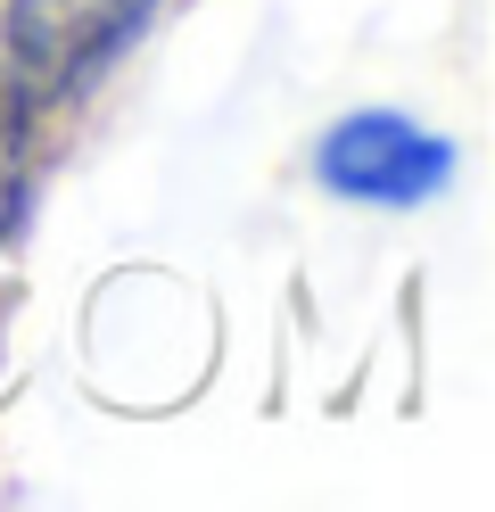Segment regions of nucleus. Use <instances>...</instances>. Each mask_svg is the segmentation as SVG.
Returning a JSON list of instances; mask_svg holds the SVG:
<instances>
[{
  "mask_svg": "<svg viewBox=\"0 0 495 512\" xmlns=\"http://www.w3.org/2000/svg\"><path fill=\"white\" fill-rule=\"evenodd\" d=\"M157 0H9V58L25 100H75L132 50Z\"/></svg>",
  "mask_w": 495,
  "mask_h": 512,
  "instance_id": "1",
  "label": "nucleus"
},
{
  "mask_svg": "<svg viewBox=\"0 0 495 512\" xmlns=\"http://www.w3.org/2000/svg\"><path fill=\"white\" fill-rule=\"evenodd\" d=\"M314 174H322V190H339L355 207H421L454 182V141L421 133L396 108H363V116L322 133Z\"/></svg>",
  "mask_w": 495,
  "mask_h": 512,
  "instance_id": "2",
  "label": "nucleus"
},
{
  "mask_svg": "<svg viewBox=\"0 0 495 512\" xmlns=\"http://www.w3.org/2000/svg\"><path fill=\"white\" fill-rule=\"evenodd\" d=\"M25 182H33V141H25V83L0 75V240L25 223Z\"/></svg>",
  "mask_w": 495,
  "mask_h": 512,
  "instance_id": "3",
  "label": "nucleus"
}]
</instances>
